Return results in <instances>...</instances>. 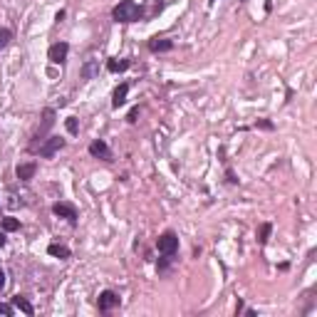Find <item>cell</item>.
Listing matches in <instances>:
<instances>
[{
    "label": "cell",
    "mask_w": 317,
    "mask_h": 317,
    "mask_svg": "<svg viewBox=\"0 0 317 317\" xmlns=\"http://www.w3.org/2000/svg\"><path fill=\"white\" fill-rule=\"evenodd\" d=\"M141 15H144V10H141V5L134 2V0H122V2L112 10L114 22H136V20H141Z\"/></svg>",
    "instance_id": "1"
},
{
    "label": "cell",
    "mask_w": 317,
    "mask_h": 317,
    "mask_svg": "<svg viewBox=\"0 0 317 317\" xmlns=\"http://www.w3.org/2000/svg\"><path fill=\"white\" fill-rule=\"evenodd\" d=\"M156 248H159V253L164 255V258L176 255V251H179V236H176L174 231L161 233V236H159V241H156Z\"/></svg>",
    "instance_id": "2"
},
{
    "label": "cell",
    "mask_w": 317,
    "mask_h": 317,
    "mask_svg": "<svg viewBox=\"0 0 317 317\" xmlns=\"http://www.w3.org/2000/svg\"><path fill=\"white\" fill-rule=\"evenodd\" d=\"M52 124H55V109H50V107H47V109L42 112V124H40L37 134H35V141L30 144V149H32V151H37V141H40V144L45 141V136H47V131L52 129Z\"/></svg>",
    "instance_id": "3"
},
{
    "label": "cell",
    "mask_w": 317,
    "mask_h": 317,
    "mask_svg": "<svg viewBox=\"0 0 317 317\" xmlns=\"http://www.w3.org/2000/svg\"><path fill=\"white\" fill-rule=\"evenodd\" d=\"M62 146H64L62 136H50V139H45V141L37 146V154H40L42 159H52V156H55Z\"/></svg>",
    "instance_id": "4"
},
{
    "label": "cell",
    "mask_w": 317,
    "mask_h": 317,
    "mask_svg": "<svg viewBox=\"0 0 317 317\" xmlns=\"http://www.w3.org/2000/svg\"><path fill=\"white\" fill-rule=\"evenodd\" d=\"M117 305H119V295H117L114 290H104V293L99 295V300H97L99 313H109V310H114Z\"/></svg>",
    "instance_id": "5"
},
{
    "label": "cell",
    "mask_w": 317,
    "mask_h": 317,
    "mask_svg": "<svg viewBox=\"0 0 317 317\" xmlns=\"http://www.w3.org/2000/svg\"><path fill=\"white\" fill-rule=\"evenodd\" d=\"M67 55H69V45L67 42H55L50 50H47V60L52 64H62L67 60Z\"/></svg>",
    "instance_id": "6"
},
{
    "label": "cell",
    "mask_w": 317,
    "mask_h": 317,
    "mask_svg": "<svg viewBox=\"0 0 317 317\" xmlns=\"http://www.w3.org/2000/svg\"><path fill=\"white\" fill-rule=\"evenodd\" d=\"M52 213H55V216H60V218H67L72 226L77 223V208H74L72 203H64V201L55 203V206H52Z\"/></svg>",
    "instance_id": "7"
},
{
    "label": "cell",
    "mask_w": 317,
    "mask_h": 317,
    "mask_svg": "<svg viewBox=\"0 0 317 317\" xmlns=\"http://www.w3.org/2000/svg\"><path fill=\"white\" fill-rule=\"evenodd\" d=\"M89 154L94 156V159H104V161H112V149L102 141V139H97V141H92L89 144Z\"/></svg>",
    "instance_id": "8"
},
{
    "label": "cell",
    "mask_w": 317,
    "mask_h": 317,
    "mask_svg": "<svg viewBox=\"0 0 317 317\" xmlns=\"http://www.w3.org/2000/svg\"><path fill=\"white\" fill-rule=\"evenodd\" d=\"M127 94H129V84H127V82H122V84L114 89V94H112V107H114V109H119V107L127 102Z\"/></svg>",
    "instance_id": "9"
},
{
    "label": "cell",
    "mask_w": 317,
    "mask_h": 317,
    "mask_svg": "<svg viewBox=\"0 0 317 317\" xmlns=\"http://www.w3.org/2000/svg\"><path fill=\"white\" fill-rule=\"evenodd\" d=\"M35 171H37V164H35V161H30V164H20V166L15 169V174H17L20 181H30V179L35 176Z\"/></svg>",
    "instance_id": "10"
},
{
    "label": "cell",
    "mask_w": 317,
    "mask_h": 317,
    "mask_svg": "<svg viewBox=\"0 0 317 317\" xmlns=\"http://www.w3.org/2000/svg\"><path fill=\"white\" fill-rule=\"evenodd\" d=\"M12 305H15V310L25 313L27 317L35 315V308H32V305H30V300H27V298H22V295H15V298H12Z\"/></svg>",
    "instance_id": "11"
},
{
    "label": "cell",
    "mask_w": 317,
    "mask_h": 317,
    "mask_svg": "<svg viewBox=\"0 0 317 317\" xmlns=\"http://www.w3.org/2000/svg\"><path fill=\"white\" fill-rule=\"evenodd\" d=\"M47 253L52 255V258H60V260H67V258H69V248H67V246H62V243H50V246H47Z\"/></svg>",
    "instance_id": "12"
},
{
    "label": "cell",
    "mask_w": 317,
    "mask_h": 317,
    "mask_svg": "<svg viewBox=\"0 0 317 317\" xmlns=\"http://www.w3.org/2000/svg\"><path fill=\"white\" fill-rule=\"evenodd\" d=\"M97 72H99V62H97V60H87L79 74H82V79H94Z\"/></svg>",
    "instance_id": "13"
},
{
    "label": "cell",
    "mask_w": 317,
    "mask_h": 317,
    "mask_svg": "<svg viewBox=\"0 0 317 317\" xmlns=\"http://www.w3.org/2000/svg\"><path fill=\"white\" fill-rule=\"evenodd\" d=\"M171 47H174L171 40H159V37H154V40L149 42V50H151V52H169Z\"/></svg>",
    "instance_id": "14"
},
{
    "label": "cell",
    "mask_w": 317,
    "mask_h": 317,
    "mask_svg": "<svg viewBox=\"0 0 317 317\" xmlns=\"http://www.w3.org/2000/svg\"><path fill=\"white\" fill-rule=\"evenodd\" d=\"M129 60H109L107 62V69L109 72H124V69H129Z\"/></svg>",
    "instance_id": "15"
},
{
    "label": "cell",
    "mask_w": 317,
    "mask_h": 317,
    "mask_svg": "<svg viewBox=\"0 0 317 317\" xmlns=\"http://www.w3.org/2000/svg\"><path fill=\"white\" fill-rule=\"evenodd\" d=\"M20 228V221L17 218H2V231L5 233H12V231H17Z\"/></svg>",
    "instance_id": "16"
},
{
    "label": "cell",
    "mask_w": 317,
    "mask_h": 317,
    "mask_svg": "<svg viewBox=\"0 0 317 317\" xmlns=\"http://www.w3.org/2000/svg\"><path fill=\"white\" fill-rule=\"evenodd\" d=\"M270 231H273V226H270V223H263V226L258 228V241H260V243H268Z\"/></svg>",
    "instance_id": "17"
},
{
    "label": "cell",
    "mask_w": 317,
    "mask_h": 317,
    "mask_svg": "<svg viewBox=\"0 0 317 317\" xmlns=\"http://www.w3.org/2000/svg\"><path fill=\"white\" fill-rule=\"evenodd\" d=\"M12 40V30H7V27H0V50L7 45Z\"/></svg>",
    "instance_id": "18"
},
{
    "label": "cell",
    "mask_w": 317,
    "mask_h": 317,
    "mask_svg": "<svg viewBox=\"0 0 317 317\" xmlns=\"http://www.w3.org/2000/svg\"><path fill=\"white\" fill-rule=\"evenodd\" d=\"M64 127H67V131H69V134H77V131H79L77 117H67V119H64Z\"/></svg>",
    "instance_id": "19"
},
{
    "label": "cell",
    "mask_w": 317,
    "mask_h": 317,
    "mask_svg": "<svg viewBox=\"0 0 317 317\" xmlns=\"http://www.w3.org/2000/svg\"><path fill=\"white\" fill-rule=\"evenodd\" d=\"M12 313H15V305H12V303H10V305H7V303H0V315H12Z\"/></svg>",
    "instance_id": "20"
},
{
    "label": "cell",
    "mask_w": 317,
    "mask_h": 317,
    "mask_svg": "<svg viewBox=\"0 0 317 317\" xmlns=\"http://www.w3.org/2000/svg\"><path fill=\"white\" fill-rule=\"evenodd\" d=\"M255 127L265 129V131H273V129H275V124H273V122H268V119H258V122H255Z\"/></svg>",
    "instance_id": "21"
},
{
    "label": "cell",
    "mask_w": 317,
    "mask_h": 317,
    "mask_svg": "<svg viewBox=\"0 0 317 317\" xmlns=\"http://www.w3.org/2000/svg\"><path fill=\"white\" fill-rule=\"evenodd\" d=\"M136 117H139V107H134V109H131V112H129L127 122H131V124H134V122H136Z\"/></svg>",
    "instance_id": "22"
},
{
    "label": "cell",
    "mask_w": 317,
    "mask_h": 317,
    "mask_svg": "<svg viewBox=\"0 0 317 317\" xmlns=\"http://www.w3.org/2000/svg\"><path fill=\"white\" fill-rule=\"evenodd\" d=\"M243 313H246L248 317H258V313H255L253 308H243Z\"/></svg>",
    "instance_id": "23"
},
{
    "label": "cell",
    "mask_w": 317,
    "mask_h": 317,
    "mask_svg": "<svg viewBox=\"0 0 317 317\" xmlns=\"http://www.w3.org/2000/svg\"><path fill=\"white\" fill-rule=\"evenodd\" d=\"M243 308H246V305H243V300H238V305H236V315H241V313H243Z\"/></svg>",
    "instance_id": "24"
},
{
    "label": "cell",
    "mask_w": 317,
    "mask_h": 317,
    "mask_svg": "<svg viewBox=\"0 0 317 317\" xmlns=\"http://www.w3.org/2000/svg\"><path fill=\"white\" fill-rule=\"evenodd\" d=\"M226 176H228V181H231V184H236V181H238V179H236V174H233V171H228V174H226Z\"/></svg>",
    "instance_id": "25"
},
{
    "label": "cell",
    "mask_w": 317,
    "mask_h": 317,
    "mask_svg": "<svg viewBox=\"0 0 317 317\" xmlns=\"http://www.w3.org/2000/svg\"><path fill=\"white\" fill-rule=\"evenodd\" d=\"M2 288H5V273L0 270V290H2Z\"/></svg>",
    "instance_id": "26"
},
{
    "label": "cell",
    "mask_w": 317,
    "mask_h": 317,
    "mask_svg": "<svg viewBox=\"0 0 317 317\" xmlns=\"http://www.w3.org/2000/svg\"><path fill=\"white\" fill-rule=\"evenodd\" d=\"M2 246H5V233L0 231V248H2Z\"/></svg>",
    "instance_id": "27"
},
{
    "label": "cell",
    "mask_w": 317,
    "mask_h": 317,
    "mask_svg": "<svg viewBox=\"0 0 317 317\" xmlns=\"http://www.w3.org/2000/svg\"><path fill=\"white\" fill-rule=\"evenodd\" d=\"M208 2H216V0H208Z\"/></svg>",
    "instance_id": "28"
}]
</instances>
